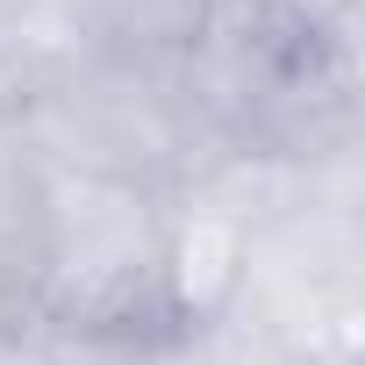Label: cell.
Returning a JSON list of instances; mask_svg holds the SVG:
<instances>
[{
    "label": "cell",
    "instance_id": "obj_2",
    "mask_svg": "<svg viewBox=\"0 0 365 365\" xmlns=\"http://www.w3.org/2000/svg\"><path fill=\"white\" fill-rule=\"evenodd\" d=\"M93 58L143 65V72H179L194 43L215 22V0H72Z\"/></svg>",
    "mask_w": 365,
    "mask_h": 365
},
{
    "label": "cell",
    "instance_id": "obj_1",
    "mask_svg": "<svg viewBox=\"0 0 365 365\" xmlns=\"http://www.w3.org/2000/svg\"><path fill=\"white\" fill-rule=\"evenodd\" d=\"M158 230L165 194L93 172L36 165V287L29 315L58 329H158Z\"/></svg>",
    "mask_w": 365,
    "mask_h": 365
}]
</instances>
